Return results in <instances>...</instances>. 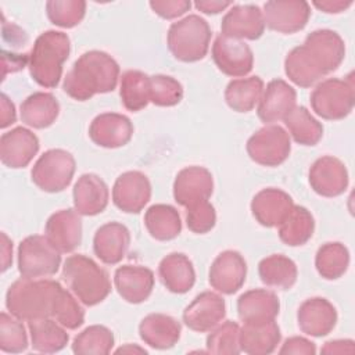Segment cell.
<instances>
[{"mask_svg":"<svg viewBox=\"0 0 355 355\" xmlns=\"http://www.w3.org/2000/svg\"><path fill=\"white\" fill-rule=\"evenodd\" d=\"M71 42L67 33L46 31L39 35L29 54V73L42 87H55L62 76V65L68 60Z\"/></svg>","mask_w":355,"mask_h":355,"instance_id":"cell-4","label":"cell"},{"mask_svg":"<svg viewBox=\"0 0 355 355\" xmlns=\"http://www.w3.org/2000/svg\"><path fill=\"white\" fill-rule=\"evenodd\" d=\"M316 352V347L312 341L304 338V337H290L284 341L282 348L279 349V354H305V355H313Z\"/></svg>","mask_w":355,"mask_h":355,"instance_id":"cell-49","label":"cell"},{"mask_svg":"<svg viewBox=\"0 0 355 355\" xmlns=\"http://www.w3.org/2000/svg\"><path fill=\"white\" fill-rule=\"evenodd\" d=\"M62 279L73 295L86 306L100 304L111 293L107 270L83 254H75L65 259Z\"/></svg>","mask_w":355,"mask_h":355,"instance_id":"cell-5","label":"cell"},{"mask_svg":"<svg viewBox=\"0 0 355 355\" xmlns=\"http://www.w3.org/2000/svg\"><path fill=\"white\" fill-rule=\"evenodd\" d=\"M60 114V104L51 93L36 92L21 104V121L35 129L53 125Z\"/></svg>","mask_w":355,"mask_h":355,"instance_id":"cell-32","label":"cell"},{"mask_svg":"<svg viewBox=\"0 0 355 355\" xmlns=\"http://www.w3.org/2000/svg\"><path fill=\"white\" fill-rule=\"evenodd\" d=\"M212 191V175L204 166H187L176 175L173 182L175 201L184 208L208 201Z\"/></svg>","mask_w":355,"mask_h":355,"instance_id":"cell-14","label":"cell"},{"mask_svg":"<svg viewBox=\"0 0 355 355\" xmlns=\"http://www.w3.org/2000/svg\"><path fill=\"white\" fill-rule=\"evenodd\" d=\"M247 276V263L243 255L234 250L220 252L209 268L208 280L212 288L230 295L241 288Z\"/></svg>","mask_w":355,"mask_h":355,"instance_id":"cell-15","label":"cell"},{"mask_svg":"<svg viewBox=\"0 0 355 355\" xmlns=\"http://www.w3.org/2000/svg\"><path fill=\"white\" fill-rule=\"evenodd\" d=\"M180 323L164 313H150L139 324L140 338L155 349L172 348L180 338Z\"/></svg>","mask_w":355,"mask_h":355,"instance_id":"cell-29","label":"cell"},{"mask_svg":"<svg viewBox=\"0 0 355 355\" xmlns=\"http://www.w3.org/2000/svg\"><path fill=\"white\" fill-rule=\"evenodd\" d=\"M313 230L315 220L311 212L305 207L293 205L290 212L279 225V237L284 244L298 247L312 237Z\"/></svg>","mask_w":355,"mask_h":355,"instance_id":"cell-36","label":"cell"},{"mask_svg":"<svg viewBox=\"0 0 355 355\" xmlns=\"http://www.w3.org/2000/svg\"><path fill=\"white\" fill-rule=\"evenodd\" d=\"M150 7L161 18L173 19L189 11L191 3L189 0H153L150 1Z\"/></svg>","mask_w":355,"mask_h":355,"instance_id":"cell-48","label":"cell"},{"mask_svg":"<svg viewBox=\"0 0 355 355\" xmlns=\"http://www.w3.org/2000/svg\"><path fill=\"white\" fill-rule=\"evenodd\" d=\"M133 135L130 119L122 114L104 112L97 115L89 126L92 141L104 148H118L129 143Z\"/></svg>","mask_w":355,"mask_h":355,"instance_id":"cell-20","label":"cell"},{"mask_svg":"<svg viewBox=\"0 0 355 355\" xmlns=\"http://www.w3.org/2000/svg\"><path fill=\"white\" fill-rule=\"evenodd\" d=\"M265 25L280 33H294L305 28L311 7L304 0H272L263 4Z\"/></svg>","mask_w":355,"mask_h":355,"instance_id":"cell-12","label":"cell"},{"mask_svg":"<svg viewBox=\"0 0 355 355\" xmlns=\"http://www.w3.org/2000/svg\"><path fill=\"white\" fill-rule=\"evenodd\" d=\"M183 98V86L168 75L150 76V101L158 107H172Z\"/></svg>","mask_w":355,"mask_h":355,"instance_id":"cell-45","label":"cell"},{"mask_svg":"<svg viewBox=\"0 0 355 355\" xmlns=\"http://www.w3.org/2000/svg\"><path fill=\"white\" fill-rule=\"evenodd\" d=\"M220 31L227 37L257 40L265 31L263 14L255 4L232 6L222 18Z\"/></svg>","mask_w":355,"mask_h":355,"instance_id":"cell-17","label":"cell"},{"mask_svg":"<svg viewBox=\"0 0 355 355\" xmlns=\"http://www.w3.org/2000/svg\"><path fill=\"white\" fill-rule=\"evenodd\" d=\"M207 352L216 355L240 354V326L233 320H226L212 329L207 337Z\"/></svg>","mask_w":355,"mask_h":355,"instance_id":"cell-42","label":"cell"},{"mask_svg":"<svg viewBox=\"0 0 355 355\" xmlns=\"http://www.w3.org/2000/svg\"><path fill=\"white\" fill-rule=\"evenodd\" d=\"M129 244L130 233L128 227L119 222H108L100 226L93 237V251L96 257L107 265L121 262Z\"/></svg>","mask_w":355,"mask_h":355,"instance_id":"cell-25","label":"cell"},{"mask_svg":"<svg viewBox=\"0 0 355 355\" xmlns=\"http://www.w3.org/2000/svg\"><path fill=\"white\" fill-rule=\"evenodd\" d=\"M283 121L288 129V135L298 144L315 146L323 136L322 123L302 105H295Z\"/></svg>","mask_w":355,"mask_h":355,"instance_id":"cell-38","label":"cell"},{"mask_svg":"<svg viewBox=\"0 0 355 355\" xmlns=\"http://www.w3.org/2000/svg\"><path fill=\"white\" fill-rule=\"evenodd\" d=\"M0 104H1V114H0V128H7L12 125L17 121V112L14 103L3 93L0 96Z\"/></svg>","mask_w":355,"mask_h":355,"instance_id":"cell-50","label":"cell"},{"mask_svg":"<svg viewBox=\"0 0 355 355\" xmlns=\"http://www.w3.org/2000/svg\"><path fill=\"white\" fill-rule=\"evenodd\" d=\"M196 8L204 14H219L220 11L232 7L230 1H219V0H197L194 3Z\"/></svg>","mask_w":355,"mask_h":355,"instance_id":"cell-53","label":"cell"},{"mask_svg":"<svg viewBox=\"0 0 355 355\" xmlns=\"http://www.w3.org/2000/svg\"><path fill=\"white\" fill-rule=\"evenodd\" d=\"M28 348V336L21 319L7 312L0 315V349L7 354H18Z\"/></svg>","mask_w":355,"mask_h":355,"instance_id":"cell-43","label":"cell"},{"mask_svg":"<svg viewBox=\"0 0 355 355\" xmlns=\"http://www.w3.org/2000/svg\"><path fill=\"white\" fill-rule=\"evenodd\" d=\"M114 283L118 294L129 304L146 301L154 287V273L140 265H122L115 270Z\"/></svg>","mask_w":355,"mask_h":355,"instance_id":"cell-24","label":"cell"},{"mask_svg":"<svg viewBox=\"0 0 355 355\" xmlns=\"http://www.w3.org/2000/svg\"><path fill=\"white\" fill-rule=\"evenodd\" d=\"M297 322L302 333L312 337H323L334 329L337 311L326 298H308L298 308Z\"/></svg>","mask_w":355,"mask_h":355,"instance_id":"cell-22","label":"cell"},{"mask_svg":"<svg viewBox=\"0 0 355 355\" xmlns=\"http://www.w3.org/2000/svg\"><path fill=\"white\" fill-rule=\"evenodd\" d=\"M297 93L286 80L273 79L266 85L258 103V116L265 123H275L295 107Z\"/></svg>","mask_w":355,"mask_h":355,"instance_id":"cell-23","label":"cell"},{"mask_svg":"<svg viewBox=\"0 0 355 355\" xmlns=\"http://www.w3.org/2000/svg\"><path fill=\"white\" fill-rule=\"evenodd\" d=\"M46 12L51 24L61 28H73L85 17L86 3L82 0H50Z\"/></svg>","mask_w":355,"mask_h":355,"instance_id":"cell-44","label":"cell"},{"mask_svg":"<svg viewBox=\"0 0 355 355\" xmlns=\"http://www.w3.org/2000/svg\"><path fill=\"white\" fill-rule=\"evenodd\" d=\"M54 319L68 330L80 327L85 322V311L78 300L64 288L54 313Z\"/></svg>","mask_w":355,"mask_h":355,"instance_id":"cell-46","label":"cell"},{"mask_svg":"<svg viewBox=\"0 0 355 355\" xmlns=\"http://www.w3.org/2000/svg\"><path fill=\"white\" fill-rule=\"evenodd\" d=\"M355 93L352 73L347 79L329 78L311 93V107L323 119L337 121L348 116L354 108Z\"/></svg>","mask_w":355,"mask_h":355,"instance_id":"cell-7","label":"cell"},{"mask_svg":"<svg viewBox=\"0 0 355 355\" xmlns=\"http://www.w3.org/2000/svg\"><path fill=\"white\" fill-rule=\"evenodd\" d=\"M349 265V252L347 247L338 241H330L319 247L315 257L318 273L326 280L341 277Z\"/></svg>","mask_w":355,"mask_h":355,"instance_id":"cell-40","label":"cell"},{"mask_svg":"<svg viewBox=\"0 0 355 355\" xmlns=\"http://www.w3.org/2000/svg\"><path fill=\"white\" fill-rule=\"evenodd\" d=\"M225 315V300L216 293L204 291L184 308L183 322L193 331L207 333L220 324Z\"/></svg>","mask_w":355,"mask_h":355,"instance_id":"cell-16","label":"cell"},{"mask_svg":"<svg viewBox=\"0 0 355 355\" xmlns=\"http://www.w3.org/2000/svg\"><path fill=\"white\" fill-rule=\"evenodd\" d=\"M118 78V62L104 51L90 50L73 62L64 78L62 89L71 98L86 101L94 94L112 92Z\"/></svg>","mask_w":355,"mask_h":355,"instance_id":"cell-2","label":"cell"},{"mask_svg":"<svg viewBox=\"0 0 355 355\" xmlns=\"http://www.w3.org/2000/svg\"><path fill=\"white\" fill-rule=\"evenodd\" d=\"M316 8L322 10L323 12L327 14H338L345 11L352 6V1H345V0H322V1H313L312 3Z\"/></svg>","mask_w":355,"mask_h":355,"instance_id":"cell-52","label":"cell"},{"mask_svg":"<svg viewBox=\"0 0 355 355\" xmlns=\"http://www.w3.org/2000/svg\"><path fill=\"white\" fill-rule=\"evenodd\" d=\"M144 225L150 236L159 241L172 240L182 232L180 215L168 204L151 205L144 214Z\"/></svg>","mask_w":355,"mask_h":355,"instance_id":"cell-34","label":"cell"},{"mask_svg":"<svg viewBox=\"0 0 355 355\" xmlns=\"http://www.w3.org/2000/svg\"><path fill=\"white\" fill-rule=\"evenodd\" d=\"M258 273L261 282L268 287L288 290L297 282L298 270L291 258L283 254H273L259 262Z\"/></svg>","mask_w":355,"mask_h":355,"instance_id":"cell-35","label":"cell"},{"mask_svg":"<svg viewBox=\"0 0 355 355\" xmlns=\"http://www.w3.org/2000/svg\"><path fill=\"white\" fill-rule=\"evenodd\" d=\"M211 28L200 15H187L169 26L168 49L173 57L183 62L202 60L209 49Z\"/></svg>","mask_w":355,"mask_h":355,"instance_id":"cell-6","label":"cell"},{"mask_svg":"<svg viewBox=\"0 0 355 355\" xmlns=\"http://www.w3.org/2000/svg\"><path fill=\"white\" fill-rule=\"evenodd\" d=\"M72 194L73 205L79 215L93 216L101 214L108 205V186L94 173H83L76 180Z\"/></svg>","mask_w":355,"mask_h":355,"instance_id":"cell-27","label":"cell"},{"mask_svg":"<svg viewBox=\"0 0 355 355\" xmlns=\"http://www.w3.org/2000/svg\"><path fill=\"white\" fill-rule=\"evenodd\" d=\"M61 265L60 251L46 236L25 237L18 245V270L22 277L42 279L57 273Z\"/></svg>","mask_w":355,"mask_h":355,"instance_id":"cell-8","label":"cell"},{"mask_svg":"<svg viewBox=\"0 0 355 355\" xmlns=\"http://www.w3.org/2000/svg\"><path fill=\"white\" fill-rule=\"evenodd\" d=\"M122 104L129 111H140L150 103V76L137 69L122 73L119 85Z\"/></svg>","mask_w":355,"mask_h":355,"instance_id":"cell-39","label":"cell"},{"mask_svg":"<svg viewBox=\"0 0 355 355\" xmlns=\"http://www.w3.org/2000/svg\"><path fill=\"white\" fill-rule=\"evenodd\" d=\"M151 198V183L140 171H128L119 175L112 187L115 207L126 214L140 212Z\"/></svg>","mask_w":355,"mask_h":355,"instance_id":"cell-13","label":"cell"},{"mask_svg":"<svg viewBox=\"0 0 355 355\" xmlns=\"http://www.w3.org/2000/svg\"><path fill=\"white\" fill-rule=\"evenodd\" d=\"M212 58L220 72L233 78L248 75L254 65V54L250 46L222 33L216 36L212 44Z\"/></svg>","mask_w":355,"mask_h":355,"instance_id":"cell-11","label":"cell"},{"mask_svg":"<svg viewBox=\"0 0 355 355\" xmlns=\"http://www.w3.org/2000/svg\"><path fill=\"white\" fill-rule=\"evenodd\" d=\"M308 179L313 191L323 197H337L348 187L345 165L331 155L318 158L309 168Z\"/></svg>","mask_w":355,"mask_h":355,"instance_id":"cell-18","label":"cell"},{"mask_svg":"<svg viewBox=\"0 0 355 355\" xmlns=\"http://www.w3.org/2000/svg\"><path fill=\"white\" fill-rule=\"evenodd\" d=\"M37 151V136L24 126H17L0 137V159L8 168H25Z\"/></svg>","mask_w":355,"mask_h":355,"instance_id":"cell-19","label":"cell"},{"mask_svg":"<svg viewBox=\"0 0 355 355\" xmlns=\"http://www.w3.org/2000/svg\"><path fill=\"white\" fill-rule=\"evenodd\" d=\"M293 205V198L286 191L268 187L254 196L251 201V211L259 225L265 227H275L282 223Z\"/></svg>","mask_w":355,"mask_h":355,"instance_id":"cell-26","label":"cell"},{"mask_svg":"<svg viewBox=\"0 0 355 355\" xmlns=\"http://www.w3.org/2000/svg\"><path fill=\"white\" fill-rule=\"evenodd\" d=\"M277 295L266 288H254L241 294L237 300V313L243 323H262L275 320L279 315Z\"/></svg>","mask_w":355,"mask_h":355,"instance_id":"cell-28","label":"cell"},{"mask_svg":"<svg viewBox=\"0 0 355 355\" xmlns=\"http://www.w3.org/2000/svg\"><path fill=\"white\" fill-rule=\"evenodd\" d=\"M345 55L341 36L330 29L311 32L304 44L294 47L284 60L288 79L300 87H311L327 73L336 71Z\"/></svg>","mask_w":355,"mask_h":355,"instance_id":"cell-1","label":"cell"},{"mask_svg":"<svg viewBox=\"0 0 355 355\" xmlns=\"http://www.w3.org/2000/svg\"><path fill=\"white\" fill-rule=\"evenodd\" d=\"M354 351L352 340H331L322 348V354H352Z\"/></svg>","mask_w":355,"mask_h":355,"instance_id":"cell-51","label":"cell"},{"mask_svg":"<svg viewBox=\"0 0 355 355\" xmlns=\"http://www.w3.org/2000/svg\"><path fill=\"white\" fill-rule=\"evenodd\" d=\"M31 333V345L33 351L51 354L61 351L69 340L65 327L53 318L36 319L28 322Z\"/></svg>","mask_w":355,"mask_h":355,"instance_id":"cell-33","label":"cell"},{"mask_svg":"<svg viewBox=\"0 0 355 355\" xmlns=\"http://www.w3.org/2000/svg\"><path fill=\"white\" fill-rule=\"evenodd\" d=\"M75 166V158L69 151L62 148L47 150L32 168V182L47 193L62 191L72 182Z\"/></svg>","mask_w":355,"mask_h":355,"instance_id":"cell-9","label":"cell"},{"mask_svg":"<svg viewBox=\"0 0 355 355\" xmlns=\"http://www.w3.org/2000/svg\"><path fill=\"white\" fill-rule=\"evenodd\" d=\"M44 236L60 252H72L82 241V220L76 209H60L50 215Z\"/></svg>","mask_w":355,"mask_h":355,"instance_id":"cell-21","label":"cell"},{"mask_svg":"<svg viewBox=\"0 0 355 355\" xmlns=\"http://www.w3.org/2000/svg\"><path fill=\"white\" fill-rule=\"evenodd\" d=\"M158 276L162 284L175 294L187 293L196 283L193 262L182 252H171L161 259Z\"/></svg>","mask_w":355,"mask_h":355,"instance_id":"cell-30","label":"cell"},{"mask_svg":"<svg viewBox=\"0 0 355 355\" xmlns=\"http://www.w3.org/2000/svg\"><path fill=\"white\" fill-rule=\"evenodd\" d=\"M64 287L51 279L21 277L7 290V311L21 320L53 318Z\"/></svg>","mask_w":355,"mask_h":355,"instance_id":"cell-3","label":"cell"},{"mask_svg":"<svg viewBox=\"0 0 355 355\" xmlns=\"http://www.w3.org/2000/svg\"><path fill=\"white\" fill-rule=\"evenodd\" d=\"M112 347L114 334L108 327L101 324L86 327L72 343V351L76 355H107Z\"/></svg>","mask_w":355,"mask_h":355,"instance_id":"cell-41","label":"cell"},{"mask_svg":"<svg viewBox=\"0 0 355 355\" xmlns=\"http://www.w3.org/2000/svg\"><path fill=\"white\" fill-rule=\"evenodd\" d=\"M135 352V351H137V352H144L146 354V351L143 349V348H139V347H132V345H126V347H121L119 349H116V352Z\"/></svg>","mask_w":355,"mask_h":355,"instance_id":"cell-55","label":"cell"},{"mask_svg":"<svg viewBox=\"0 0 355 355\" xmlns=\"http://www.w3.org/2000/svg\"><path fill=\"white\" fill-rule=\"evenodd\" d=\"M12 262V241L1 233V270H7Z\"/></svg>","mask_w":355,"mask_h":355,"instance_id":"cell-54","label":"cell"},{"mask_svg":"<svg viewBox=\"0 0 355 355\" xmlns=\"http://www.w3.org/2000/svg\"><path fill=\"white\" fill-rule=\"evenodd\" d=\"M291 151L290 135L279 125H266L257 130L247 141L250 158L263 166L283 164Z\"/></svg>","mask_w":355,"mask_h":355,"instance_id":"cell-10","label":"cell"},{"mask_svg":"<svg viewBox=\"0 0 355 355\" xmlns=\"http://www.w3.org/2000/svg\"><path fill=\"white\" fill-rule=\"evenodd\" d=\"M263 93V82L259 76L233 79L225 90L226 104L237 112L251 111Z\"/></svg>","mask_w":355,"mask_h":355,"instance_id":"cell-37","label":"cell"},{"mask_svg":"<svg viewBox=\"0 0 355 355\" xmlns=\"http://www.w3.org/2000/svg\"><path fill=\"white\" fill-rule=\"evenodd\" d=\"M216 222V212L209 201H204L186 208V225L197 234L208 233Z\"/></svg>","mask_w":355,"mask_h":355,"instance_id":"cell-47","label":"cell"},{"mask_svg":"<svg viewBox=\"0 0 355 355\" xmlns=\"http://www.w3.org/2000/svg\"><path fill=\"white\" fill-rule=\"evenodd\" d=\"M282 333L275 320L244 323L240 327V348L250 355L272 354L280 343Z\"/></svg>","mask_w":355,"mask_h":355,"instance_id":"cell-31","label":"cell"}]
</instances>
